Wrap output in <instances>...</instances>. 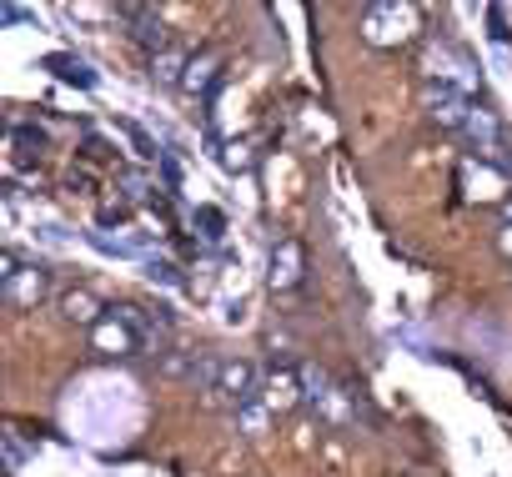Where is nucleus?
Here are the masks:
<instances>
[{"label": "nucleus", "instance_id": "15", "mask_svg": "<svg viewBox=\"0 0 512 477\" xmlns=\"http://www.w3.org/2000/svg\"><path fill=\"white\" fill-rule=\"evenodd\" d=\"M196 226H201V236H206V242H221V231H226V216H221L216 206H196Z\"/></svg>", "mask_w": 512, "mask_h": 477}, {"label": "nucleus", "instance_id": "21", "mask_svg": "<svg viewBox=\"0 0 512 477\" xmlns=\"http://www.w3.org/2000/svg\"><path fill=\"white\" fill-rule=\"evenodd\" d=\"M502 216H507V226H512V201H502Z\"/></svg>", "mask_w": 512, "mask_h": 477}, {"label": "nucleus", "instance_id": "8", "mask_svg": "<svg viewBox=\"0 0 512 477\" xmlns=\"http://www.w3.org/2000/svg\"><path fill=\"white\" fill-rule=\"evenodd\" d=\"M427 106H432V116H437L442 126H452V131H467V121H472V106H467V96H462V91H452L447 81L427 86Z\"/></svg>", "mask_w": 512, "mask_h": 477}, {"label": "nucleus", "instance_id": "6", "mask_svg": "<svg viewBox=\"0 0 512 477\" xmlns=\"http://www.w3.org/2000/svg\"><path fill=\"white\" fill-rule=\"evenodd\" d=\"M302 277H307V252L297 236H282L272 247V262H267V282H272V292H297Z\"/></svg>", "mask_w": 512, "mask_h": 477}, {"label": "nucleus", "instance_id": "5", "mask_svg": "<svg viewBox=\"0 0 512 477\" xmlns=\"http://www.w3.org/2000/svg\"><path fill=\"white\" fill-rule=\"evenodd\" d=\"M412 31H417V11L412 6H392V0H382V6H367V16H362V36L372 46H402Z\"/></svg>", "mask_w": 512, "mask_h": 477}, {"label": "nucleus", "instance_id": "9", "mask_svg": "<svg viewBox=\"0 0 512 477\" xmlns=\"http://www.w3.org/2000/svg\"><path fill=\"white\" fill-rule=\"evenodd\" d=\"M116 16H121V21H136V31H131V36H136L151 56H161V51H166V26H161V16H156L151 6H121Z\"/></svg>", "mask_w": 512, "mask_h": 477}, {"label": "nucleus", "instance_id": "10", "mask_svg": "<svg viewBox=\"0 0 512 477\" xmlns=\"http://www.w3.org/2000/svg\"><path fill=\"white\" fill-rule=\"evenodd\" d=\"M216 81H221V51H211V46H206V51H196V56H191L181 91H191V96H206Z\"/></svg>", "mask_w": 512, "mask_h": 477}, {"label": "nucleus", "instance_id": "16", "mask_svg": "<svg viewBox=\"0 0 512 477\" xmlns=\"http://www.w3.org/2000/svg\"><path fill=\"white\" fill-rule=\"evenodd\" d=\"M116 131H121V136L131 141V146H136V156H146V161H151V156H161V151L151 146V136H146L141 126H131V121H116Z\"/></svg>", "mask_w": 512, "mask_h": 477}, {"label": "nucleus", "instance_id": "1", "mask_svg": "<svg viewBox=\"0 0 512 477\" xmlns=\"http://www.w3.org/2000/svg\"><path fill=\"white\" fill-rule=\"evenodd\" d=\"M151 337H156V322L151 317H141L136 307H111L91 327V352L96 357H136V352H146Z\"/></svg>", "mask_w": 512, "mask_h": 477}, {"label": "nucleus", "instance_id": "17", "mask_svg": "<svg viewBox=\"0 0 512 477\" xmlns=\"http://www.w3.org/2000/svg\"><path fill=\"white\" fill-rule=\"evenodd\" d=\"M0 452H6V472H21V467H26V442H21L16 432L0 437Z\"/></svg>", "mask_w": 512, "mask_h": 477}, {"label": "nucleus", "instance_id": "3", "mask_svg": "<svg viewBox=\"0 0 512 477\" xmlns=\"http://www.w3.org/2000/svg\"><path fill=\"white\" fill-rule=\"evenodd\" d=\"M206 397L221 402V407H251L256 397H262V372H256L251 362H241V357H221V372H216Z\"/></svg>", "mask_w": 512, "mask_h": 477}, {"label": "nucleus", "instance_id": "20", "mask_svg": "<svg viewBox=\"0 0 512 477\" xmlns=\"http://www.w3.org/2000/svg\"><path fill=\"white\" fill-rule=\"evenodd\" d=\"M502 252H512V226L502 231Z\"/></svg>", "mask_w": 512, "mask_h": 477}, {"label": "nucleus", "instance_id": "11", "mask_svg": "<svg viewBox=\"0 0 512 477\" xmlns=\"http://www.w3.org/2000/svg\"><path fill=\"white\" fill-rule=\"evenodd\" d=\"M106 312H111V307H101V297H96V292H86V287H76V292H66V297H61V317H66V322H76V327H96Z\"/></svg>", "mask_w": 512, "mask_h": 477}, {"label": "nucleus", "instance_id": "14", "mask_svg": "<svg viewBox=\"0 0 512 477\" xmlns=\"http://www.w3.org/2000/svg\"><path fill=\"white\" fill-rule=\"evenodd\" d=\"M86 242L106 257H146V242H136V236H106V231H86Z\"/></svg>", "mask_w": 512, "mask_h": 477}, {"label": "nucleus", "instance_id": "18", "mask_svg": "<svg viewBox=\"0 0 512 477\" xmlns=\"http://www.w3.org/2000/svg\"><path fill=\"white\" fill-rule=\"evenodd\" d=\"M146 277L151 282H166V287H181V272L171 262H156V257H146Z\"/></svg>", "mask_w": 512, "mask_h": 477}, {"label": "nucleus", "instance_id": "2", "mask_svg": "<svg viewBox=\"0 0 512 477\" xmlns=\"http://www.w3.org/2000/svg\"><path fill=\"white\" fill-rule=\"evenodd\" d=\"M51 292V272L41 262H21L16 252L0 257V302H6L11 312H31L41 307Z\"/></svg>", "mask_w": 512, "mask_h": 477}, {"label": "nucleus", "instance_id": "12", "mask_svg": "<svg viewBox=\"0 0 512 477\" xmlns=\"http://www.w3.org/2000/svg\"><path fill=\"white\" fill-rule=\"evenodd\" d=\"M41 66H46V71H51L56 81H66V86H81V91H91V86H96V71H91V66L81 61V56H66V51H51V56H46Z\"/></svg>", "mask_w": 512, "mask_h": 477}, {"label": "nucleus", "instance_id": "13", "mask_svg": "<svg viewBox=\"0 0 512 477\" xmlns=\"http://www.w3.org/2000/svg\"><path fill=\"white\" fill-rule=\"evenodd\" d=\"M186 66H191V56H181V51H161V56H151V81H161V86H181L186 81Z\"/></svg>", "mask_w": 512, "mask_h": 477}, {"label": "nucleus", "instance_id": "19", "mask_svg": "<svg viewBox=\"0 0 512 477\" xmlns=\"http://www.w3.org/2000/svg\"><path fill=\"white\" fill-rule=\"evenodd\" d=\"M6 21H36V11H26V6H6Z\"/></svg>", "mask_w": 512, "mask_h": 477}, {"label": "nucleus", "instance_id": "7", "mask_svg": "<svg viewBox=\"0 0 512 477\" xmlns=\"http://www.w3.org/2000/svg\"><path fill=\"white\" fill-rule=\"evenodd\" d=\"M297 402H307L302 397V367H267L262 372V407L267 412H287Z\"/></svg>", "mask_w": 512, "mask_h": 477}, {"label": "nucleus", "instance_id": "4", "mask_svg": "<svg viewBox=\"0 0 512 477\" xmlns=\"http://www.w3.org/2000/svg\"><path fill=\"white\" fill-rule=\"evenodd\" d=\"M302 397L332 422V427H347V422H357V402L322 372V367H302Z\"/></svg>", "mask_w": 512, "mask_h": 477}]
</instances>
